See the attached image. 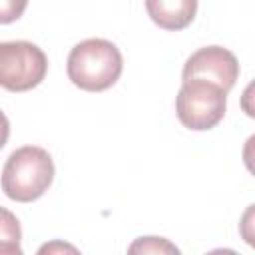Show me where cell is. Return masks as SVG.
I'll return each mask as SVG.
<instances>
[{"instance_id":"6da1fadb","label":"cell","mask_w":255,"mask_h":255,"mask_svg":"<svg viewBox=\"0 0 255 255\" xmlns=\"http://www.w3.org/2000/svg\"><path fill=\"white\" fill-rule=\"evenodd\" d=\"M68 78L86 92H104L122 76L124 58L116 44L104 38H88L68 54Z\"/></svg>"},{"instance_id":"7a4b0ae2","label":"cell","mask_w":255,"mask_h":255,"mask_svg":"<svg viewBox=\"0 0 255 255\" xmlns=\"http://www.w3.org/2000/svg\"><path fill=\"white\" fill-rule=\"evenodd\" d=\"M54 181V161L38 145H24L10 153L2 169V191L6 197L30 203L42 197Z\"/></svg>"},{"instance_id":"3957f363","label":"cell","mask_w":255,"mask_h":255,"mask_svg":"<svg viewBox=\"0 0 255 255\" xmlns=\"http://www.w3.org/2000/svg\"><path fill=\"white\" fill-rule=\"evenodd\" d=\"M227 108V92L205 80H185L175 98V114L179 122L193 131L215 128Z\"/></svg>"},{"instance_id":"277c9868","label":"cell","mask_w":255,"mask_h":255,"mask_svg":"<svg viewBox=\"0 0 255 255\" xmlns=\"http://www.w3.org/2000/svg\"><path fill=\"white\" fill-rule=\"evenodd\" d=\"M48 58L32 42H0V86L8 92H28L42 84Z\"/></svg>"},{"instance_id":"5b68a950","label":"cell","mask_w":255,"mask_h":255,"mask_svg":"<svg viewBox=\"0 0 255 255\" xmlns=\"http://www.w3.org/2000/svg\"><path fill=\"white\" fill-rule=\"evenodd\" d=\"M181 78L183 82L195 78L205 80L219 86L223 92H229L239 78V62L227 48L205 46L185 60Z\"/></svg>"},{"instance_id":"8992f818","label":"cell","mask_w":255,"mask_h":255,"mask_svg":"<svg viewBox=\"0 0 255 255\" xmlns=\"http://www.w3.org/2000/svg\"><path fill=\"white\" fill-rule=\"evenodd\" d=\"M147 16L163 30H183L197 14V0H145Z\"/></svg>"},{"instance_id":"52a82bcc","label":"cell","mask_w":255,"mask_h":255,"mask_svg":"<svg viewBox=\"0 0 255 255\" xmlns=\"http://www.w3.org/2000/svg\"><path fill=\"white\" fill-rule=\"evenodd\" d=\"M22 239V229L18 217L6 209L0 207V255H20Z\"/></svg>"},{"instance_id":"ba28073f","label":"cell","mask_w":255,"mask_h":255,"mask_svg":"<svg viewBox=\"0 0 255 255\" xmlns=\"http://www.w3.org/2000/svg\"><path fill=\"white\" fill-rule=\"evenodd\" d=\"M177 251L179 249L163 237H139L129 247V253H177Z\"/></svg>"},{"instance_id":"9c48e42d","label":"cell","mask_w":255,"mask_h":255,"mask_svg":"<svg viewBox=\"0 0 255 255\" xmlns=\"http://www.w3.org/2000/svg\"><path fill=\"white\" fill-rule=\"evenodd\" d=\"M28 6V0H0V24L16 22Z\"/></svg>"},{"instance_id":"30bf717a","label":"cell","mask_w":255,"mask_h":255,"mask_svg":"<svg viewBox=\"0 0 255 255\" xmlns=\"http://www.w3.org/2000/svg\"><path fill=\"white\" fill-rule=\"evenodd\" d=\"M8 137H10V120H8L6 114L0 110V149L6 145Z\"/></svg>"}]
</instances>
